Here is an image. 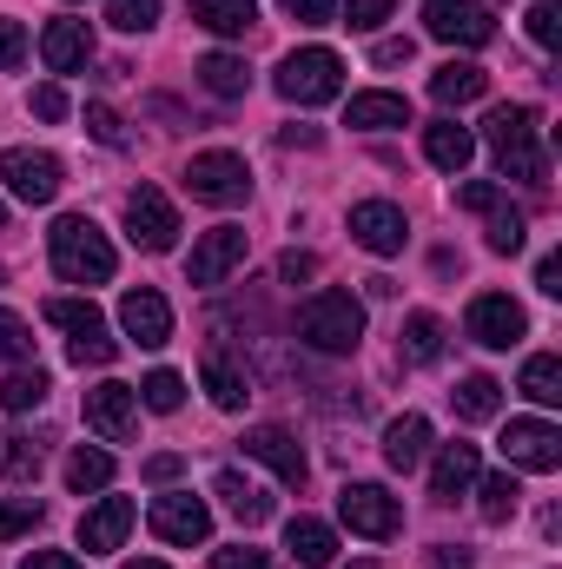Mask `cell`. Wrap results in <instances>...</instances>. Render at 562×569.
I'll use <instances>...</instances> for the list:
<instances>
[{
    "label": "cell",
    "mask_w": 562,
    "mask_h": 569,
    "mask_svg": "<svg viewBox=\"0 0 562 569\" xmlns=\"http://www.w3.org/2000/svg\"><path fill=\"white\" fill-rule=\"evenodd\" d=\"M20 569H87V563H73L67 550H33V557H27Z\"/></svg>",
    "instance_id": "56"
},
{
    "label": "cell",
    "mask_w": 562,
    "mask_h": 569,
    "mask_svg": "<svg viewBox=\"0 0 562 569\" xmlns=\"http://www.w3.org/2000/svg\"><path fill=\"white\" fill-rule=\"evenodd\" d=\"M87 425L100 430L107 443H133V430H140V398H133V385H93L87 391Z\"/></svg>",
    "instance_id": "15"
},
{
    "label": "cell",
    "mask_w": 562,
    "mask_h": 569,
    "mask_svg": "<svg viewBox=\"0 0 562 569\" xmlns=\"http://www.w3.org/2000/svg\"><path fill=\"white\" fill-rule=\"evenodd\" d=\"M120 325H127V338H133V345L159 351V345L172 338V305H165L152 284H133V291L120 298Z\"/></svg>",
    "instance_id": "18"
},
{
    "label": "cell",
    "mask_w": 562,
    "mask_h": 569,
    "mask_svg": "<svg viewBox=\"0 0 562 569\" xmlns=\"http://www.w3.org/2000/svg\"><path fill=\"white\" fill-rule=\"evenodd\" d=\"M351 239H358L364 252L391 259V252H404L411 226H404V212H398L391 199H364V206H351Z\"/></svg>",
    "instance_id": "16"
},
{
    "label": "cell",
    "mask_w": 562,
    "mask_h": 569,
    "mask_svg": "<svg viewBox=\"0 0 562 569\" xmlns=\"http://www.w3.org/2000/svg\"><path fill=\"white\" fill-rule=\"evenodd\" d=\"M192 20L205 27V33H252V20H259V0H192Z\"/></svg>",
    "instance_id": "30"
},
{
    "label": "cell",
    "mask_w": 562,
    "mask_h": 569,
    "mask_svg": "<svg viewBox=\"0 0 562 569\" xmlns=\"http://www.w3.org/2000/svg\"><path fill=\"white\" fill-rule=\"evenodd\" d=\"M483 140H490V152H496L503 179L543 186L550 159H543V140H536V113H530V107H496V113L483 120Z\"/></svg>",
    "instance_id": "3"
},
{
    "label": "cell",
    "mask_w": 562,
    "mask_h": 569,
    "mask_svg": "<svg viewBox=\"0 0 562 569\" xmlns=\"http://www.w3.org/2000/svg\"><path fill=\"white\" fill-rule=\"evenodd\" d=\"M185 192L192 199H205V206H245L252 199V166L239 159V152H192V166H185Z\"/></svg>",
    "instance_id": "6"
},
{
    "label": "cell",
    "mask_w": 562,
    "mask_h": 569,
    "mask_svg": "<svg viewBox=\"0 0 562 569\" xmlns=\"http://www.w3.org/2000/svg\"><path fill=\"white\" fill-rule=\"evenodd\" d=\"M199 378H205V391H212V405H219V411H239V405L252 398L245 371H239L225 351H205V358H199Z\"/></svg>",
    "instance_id": "27"
},
{
    "label": "cell",
    "mask_w": 562,
    "mask_h": 569,
    "mask_svg": "<svg viewBox=\"0 0 562 569\" xmlns=\"http://www.w3.org/2000/svg\"><path fill=\"white\" fill-rule=\"evenodd\" d=\"M476 497H483V503H476V510H483V523H510V517H516V503H523V483L503 470V477H483V483H476Z\"/></svg>",
    "instance_id": "37"
},
{
    "label": "cell",
    "mask_w": 562,
    "mask_h": 569,
    "mask_svg": "<svg viewBox=\"0 0 562 569\" xmlns=\"http://www.w3.org/2000/svg\"><path fill=\"white\" fill-rule=\"evenodd\" d=\"M212 569H272V557L252 543H232V550H212Z\"/></svg>",
    "instance_id": "49"
},
{
    "label": "cell",
    "mask_w": 562,
    "mask_h": 569,
    "mask_svg": "<svg viewBox=\"0 0 562 569\" xmlns=\"http://www.w3.org/2000/svg\"><path fill=\"white\" fill-rule=\"evenodd\" d=\"M463 331H470L476 345H490V351H510V345H523L530 318H523L516 298H503V291H476L470 311H463Z\"/></svg>",
    "instance_id": "10"
},
{
    "label": "cell",
    "mask_w": 562,
    "mask_h": 569,
    "mask_svg": "<svg viewBox=\"0 0 562 569\" xmlns=\"http://www.w3.org/2000/svg\"><path fill=\"white\" fill-rule=\"evenodd\" d=\"M523 27H530V40H536L543 53H556V47H562V7H556V0H536V7L523 13Z\"/></svg>",
    "instance_id": "41"
},
{
    "label": "cell",
    "mask_w": 562,
    "mask_h": 569,
    "mask_svg": "<svg viewBox=\"0 0 562 569\" xmlns=\"http://www.w3.org/2000/svg\"><path fill=\"white\" fill-rule=\"evenodd\" d=\"M87 133H93L100 146H127V127H120L113 107H87Z\"/></svg>",
    "instance_id": "46"
},
{
    "label": "cell",
    "mask_w": 562,
    "mask_h": 569,
    "mask_svg": "<svg viewBox=\"0 0 562 569\" xmlns=\"http://www.w3.org/2000/svg\"><path fill=\"white\" fill-rule=\"evenodd\" d=\"M0 477L7 483H33L40 477V443L27 430H0Z\"/></svg>",
    "instance_id": "34"
},
{
    "label": "cell",
    "mask_w": 562,
    "mask_h": 569,
    "mask_svg": "<svg viewBox=\"0 0 562 569\" xmlns=\"http://www.w3.org/2000/svg\"><path fill=\"white\" fill-rule=\"evenodd\" d=\"M450 405H456V418H463V425H483V418H496V411H503V385H496L490 371H470V378L450 391Z\"/></svg>",
    "instance_id": "29"
},
{
    "label": "cell",
    "mask_w": 562,
    "mask_h": 569,
    "mask_svg": "<svg viewBox=\"0 0 562 569\" xmlns=\"http://www.w3.org/2000/svg\"><path fill=\"white\" fill-rule=\"evenodd\" d=\"M351 569H378V563H351Z\"/></svg>",
    "instance_id": "58"
},
{
    "label": "cell",
    "mask_w": 562,
    "mask_h": 569,
    "mask_svg": "<svg viewBox=\"0 0 562 569\" xmlns=\"http://www.w3.org/2000/svg\"><path fill=\"white\" fill-rule=\"evenodd\" d=\"M47 510L33 503V497H0V543H13V537H27L33 523H40Z\"/></svg>",
    "instance_id": "42"
},
{
    "label": "cell",
    "mask_w": 562,
    "mask_h": 569,
    "mask_svg": "<svg viewBox=\"0 0 562 569\" xmlns=\"http://www.w3.org/2000/svg\"><path fill=\"white\" fill-rule=\"evenodd\" d=\"M107 483H113V457L80 443V450L67 457V490H73V497H87V490H107Z\"/></svg>",
    "instance_id": "36"
},
{
    "label": "cell",
    "mask_w": 562,
    "mask_h": 569,
    "mask_svg": "<svg viewBox=\"0 0 562 569\" xmlns=\"http://www.w3.org/2000/svg\"><path fill=\"white\" fill-rule=\"evenodd\" d=\"M279 7L298 27H331V13H338V0H279Z\"/></svg>",
    "instance_id": "48"
},
{
    "label": "cell",
    "mask_w": 562,
    "mask_h": 569,
    "mask_svg": "<svg viewBox=\"0 0 562 569\" xmlns=\"http://www.w3.org/2000/svg\"><path fill=\"white\" fill-rule=\"evenodd\" d=\"M456 206H463V212H496V206H503V186L470 179V186H456Z\"/></svg>",
    "instance_id": "45"
},
{
    "label": "cell",
    "mask_w": 562,
    "mask_h": 569,
    "mask_svg": "<svg viewBox=\"0 0 562 569\" xmlns=\"http://www.w3.org/2000/svg\"><path fill=\"white\" fill-rule=\"evenodd\" d=\"M476 470H483V457H476V443H443L436 450V470H430V497H443V503H456L470 483H476Z\"/></svg>",
    "instance_id": "21"
},
{
    "label": "cell",
    "mask_w": 562,
    "mask_h": 569,
    "mask_svg": "<svg viewBox=\"0 0 562 569\" xmlns=\"http://www.w3.org/2000/svg\"><path fill=\"white\" fill-rule=\"evenodd\" d=\"M344 127H364V133L411 127V100H404V93H351V107H344Z\"/></svg>",
    "instance_id": "26"
},
{
    "label": "cell",
    "mask_w": 562,
    "mask_h": 569,
    "mask_svg": "<svg viewBox=\"0 0 562 569\" xmlns=\"http://www.w3.org/2000/svg\"><path fill=\"white\" fill-rule=\"evenodd\" d=\"M152 537H159V543L192 550V543H205V537H212V510H205L192 490H165V497H152Z\"/></svg>",
    "instance_id": "13"
},
{
    "label": "cell",
    "mask_w": 562,
    "mask_h": 569,
    "mask_svg": "<svg viewBox=\"0 0 562 569\" xmlns=\"http://www.w3.org/2000/svg\"><path fill=\"white\" fill-rule=\"evenodd\" d=\"M245 252H252V232H245V226H212V232H199V246H192V259H185V279L192 284H225L245 266Z\"/></svg>",
    "instance_id": "8"
},
{
    "label": "cell",
    "mask_w": 562,
    "mask_h": 569,
    "mask_svg": "<svg viewBox=\"0 0 562 569\" xmlns=\"http://www.w3.org/2000/svg\"><path fill=\"white\" fill-rule=\"evenodd\" d=\"M199 80H205V93H219V100H245L252 67H245L239 53H205V60H199Z\"/></svg>",
    "instance_id": "31"
},
{
    "label": "cell",
    "mask_w": 562,
    "mask_h": 569,
    "mask_svg": "<svg viewBox=\"0 0 562 569\" xmlns=\"http://www.w3.org/2000/svg\"><path fill=\"white\" fill-rule=\"evenodd\" d=\"M47 252H53V272L67 284H107L113 279V266H120V252H113V239L87 219V212H67V219H53V232H47Z\"/></svg>",
    "instance_id": "1"
},
{
    "label": "cell",
    "mask_w": 562,
    "mask_h": 569,
    "mask_svg": "<svg viewBox=\"0 0 562 569\" xmlns=\"http://www.w3.org/2000/svg\"><path fill=\"white\" fill-rule=\"evenodd\" d=\"M33 113H40V120H67V87H60V80L33 87Z\"/></svg>",
    "instance_id": "50"
},
{
    "label": "cell",
    "mask_w": 562,
    "mask_h": 569,
    "mask_svg": "<svg viewBox=\"0 0 562 569\" xmlns=\"http://www.w3.org/2000/svg\"><path fill=\"white\" fill-rule=\"evenodd\" d=\"M27 60V27L20 20H0V73H13Z\"/></svg>",
    "instance_id": "47"
},
{
    "label": "cell",
    "mask_w": 562,
    "mask_h": 569,
    "mask_svg": "<svg viewBox=\"0 0 562 569\" xmlns=\"http://www.w3.org/2000/svg\"><path fill=\"white\" fill-rule=\"evenodd\" d=\"M523 239H530V219H523L516 206H496V212H490V252L510 259V252H523Z\"/></svg>",
    "instance_id": "38"
},
{
    "label": "cell",
    "mask_w": 562,
    "mask_h": 569,
    "mask_svg": "<svg viewBox=\"0 0 562 569\" xmlns=\"http://www.w3.org/2000/svg\"><path fill=\"white\" fill-rule=\"evenodd\" d=\"M411 53H418L411 40H378V53H371V60H378V67H404Z\"/></svg>",
    "instance_id": "54"
},
{
    "label": "cell",
    "mask_w": 562,
    "mask_h": 569,
    "mask_svg": "<svg viewBox=\"0 0 562 569\" xmlns=\"http://www.w3.org/2000/svg\"><path fill=\"white\" fill-rule=\"evenodd\" d=\"M212 497H219V503H225V510H232V517H239L245 530H259V523L272 517V497H265V490H259V483H252L245 470H232V463H225V470L212 477Z\"/></svg>",
    "instance_id": "22"
},
{
    "label": "cell",
    "mask_w": 562,
    "mask_h": 569,
    "mask_svg": "<svg viewBox=\"0 0 562 569\" xmlns=\"http://www.w3.org/2000/svg\"><path fill=\"white\" fill-rule=\"evenodd\" d=\"M239 443H245V457H259V463H265L279 483H291V490H298V483H304V470H311V463H304V450H298V437H291L284 425H252Z\"/></svg>",
    "instance_id": "17"
},
{
    "label": "cell",
    "mask_w": 562,
    "mask_h": 569,
    "mask_svg": "<svg viewBox=\"0 0 562 569\" xmlns=\"http://www.w3.org/2000/svg\"><path fill=\"white\" fill-rule=\"evenodd\" d=\"M0 226H7V206H0Z\"/></svg>",
    "instance_id": "59"
},
{
    "label": "cell",
    "mask_w": 562,
    "mask_h": 569,
    "mask_svg": "<svg viewBox=\"0 0 562 569\" xmlns=\"http://www.w3.org/2000/svg\"><path fill=\"white\" fill-rule=\"evenodd\" d=\"M127 239H133L140 252H172V246H179V212H172V199H165L159 186H140V192L127 199Z\"/></svg>",
    "instance_id": "12"
},
{
    "label": "cell",
    "mask_w": 562,
    "mask_h": 569,
    "mask_svg": "<svg viewBox=\"0 0 562 569\" xmlns=\"http://www.w3.org/2000/svg\"><path fill=\"white\" fill-rule=\"evenodd\" d=\"M47 391H53V378H47L40 365H33V371L20 365L13 378H0V411H13V418H20V411H40V405H47Z\"/></svg>",
    "instance_id": "32"
},
{
    "label": "cell",
    "mask_w": 562,
    "mask_h": 569,
    "mask_svg": "<svg viewBox=\"0 0 562 569\" xmlns=\"http://www.w3.org/2000/svg\"><path fill=\"white\" fill-rule=\"evenodd\" d=\"M0 179H7V192L27 199V206H53V199H60V159H53V152L7 146V152H0Z\"/></svg>",
    "instance_id": "9"
},
{
    "label": "cell",
    "mask_w": 562,
    "mask_h": 569,
    "mask_svg": "<svg viewBox=\"0 0 562 569\" xmlns=\"http://www.w3.org/2000/svg\"><path fill=\"white\" fill-rule=\"evenodd\" d=\"M279 93L291 107H324V100H338V93H344V60H338L331 47H298V53H284Z\"/></svg>",
    "instance_id": "5"
},
{
    "label": "cell",
    "mask_w": 562,
    "mask_h": 569,
    "mask_svg": "<svg viewBox=\"0 0 562 569\" xmlns=\"http://www.w3.org/2000/svg\"><path fill=\"white\" fill-rule=\"evenodd\" d=\"M516 391H523V398H536V405H562V358H556V351H536V358L523 365Z\"/></svg>",
    "instance_id": "35"
},
{
    "label": "cell",
    "mask_w": 562,
    "mask_h": 569,
    "mask_svg": "<svg viewBox=\"0 0 562 569\" xmlns=\"http://www.w3.org/2000/svg\"><path fill=\"white\" fill-rule=\"evenodd\" d=\"M338 517L351 523V537H371V543H391V537L404 530V503H398L384 483H344Z\"/></svg>",
    "instance_id": "7"
},
{
    "label": "cell",
    "mask_w": 562,
    "mask_h": 569,
    "mask_svg": "<svg viewBox=\"0 0 562 569\" xmlns=\"http://www.w3.org/2000/svg\"><path fill=\"white\" fill-rule=\"evenodd\" d=\"M0 279H7V272H0Z\"/></svg>",
    "instance_id": "60"
},
{
    "label": "cell",
    "mask_w": 562,
    "mask_h": 569,
    "mask_svg": "<svg viewBox=\"0 0 562 569\" xmlns=\"http://www.w3.org/2000/svg\"><path fill=\"white\" fill-rule=\"evenodd\" d=\"M398 351H404L411 365H436V358H443V318H436V311H411Z\"/></svg>",
    "instance_id": "33"
},
{
    "label": "cell",
    "mask_w": 562,
    "mask_h": 569,
    "mask_svg": "<svg viewBox=\"0 0 562 569\" xmlns=\"http://www.w3.org/2000/svg\"><path fill=\"white\" fill-rule=\"evenodd\" d=\"M284 550H291V563H304V569H331L338 563V530L318 523V517H291L284 523Z\"/></svg>",
    "instance_id": "23"
},
{
    "label": "cell",
    "mask_w": 562,
    "mask_h": 569,
    "mask_svg": "<svg viewBox=\"0 0 562 569\" xmlns=\"http://www.w3.org/2000/svg\"><path fill=\"white\" fill-rule=\"evenodd\" d=\"M490 93V73L476 67V60H443L436 73H430V100L436 107H470V100H483Z\"/></svg>",
    "instance_id": "24"
},
{
    "label": "cell",
    "mask_w": 562,
    "mask_h": 569,
    "mask_svg": "<svg viewBox=\"0 0 562 569\" xmlns=\"http://www.w3.org/2000/svg\"><path fill=\"white\" fill-rule=\"evenodd\" d=\"M172 477H179V457H172V450L145 457V483H172Z\"/></svg>",
    "instance_id": "55"
},
{
    "label": "cell",
    "mask_w": 562,
    "mask_h": 569,
    "mask_svg": "<svg viewBox=\"0 0 562 569\" xmlns=\"http://www.w3.org/2000/svg\"><path fill=\"white\" fill-rule=\"evenodd\" d=\"M107 20L120 33H152L159 27V0H107Z\"/></svg>",
    "instance_id": "40"
},
{
    "label": "cell",
    "mask_w": 562,
    "mask_h": 569,
    "mask_svg": "<svg viewBox=\"0 0 562 569\" xmlns=\"http://www.w3.org/2000/svg\"><path fill=\"white\" fill-rule=\"evenodd\" d=\"M391 7H398V0H344V27L371 33V27H384V20H391Z\"/></svg>",
    "instance_id": "44"
},
{
    "label": "cell",
    "mask_w": 562,
    "mask_h": 569,
    "mask_svg": "<svg viewBox=\"0 0 562 569\" xmlns=\"http://www.w3.org/2000/svg\"><path fill=\"white\" fill-rule=\"evenodd\" d=\"M536 291L562 298V259H556V252H543V259H536Z\"/></svg>",
    "instance_id": "53"
},
{
    "label": "cell",
    "mask_w": 562,
    "mask_h": 569,
    "mask_svg": "<svg viewBox=\"0 0 562 569\" xmlns=\"http://www.w3.org/2000/svg\"><path fill=\"white\" fill-rule=\"evenodd\" d=\"M423 457H430V418H398V425L384 430V463L391 470H418Z\"/></svg>",
    "instance_id": "28"
},
{
    "label": "cell",
    "mask_w": 562,
    "mask_h": 569,
    "mask_svg": "<svg viewBox=\"0 0 562 569\" xmlns=\"http://www.w3.org/2000/svg\"><path fill=\"white\" fill-rule=\"evenodd\" d=\"M120 569H165V563H152V557H140V563H120Z\"/></svg>",
    "instance_id": "57"
},
{
    "label": "cell",
    "mask_w": 562,
    "mask_h": 569,
    "mask_svg": "<svg viewBox=\"0 0 562 569\" xmlns=\"http://www.w3.org/2000/svg\"><path fill=\"white\" fill-rule=\"evenodd\" d=\"M423 159H430L436 172H463V166L476 159V133L456 127V120H430V127H423Z\"/></svg>",
    "instance_id": "25"
},
{
    "label": "cell",
    "mask_w": 562,
    "mask_h": 569,
    "mask_svg": "<svg viewBox=\"0 0 562 569\" xmlns=\"http://www.w3.org/2000/svg\"><path fill=\"white\" fill-rule=\"evenodd\" d=\"M133 517H140L133 497H100V503L80 517V550H120L127 530H133Z\"/></svg>",
    "instance_id": "19"
},
{
    "label": "cell",
    "mask_w": 562,
    "mask_h": 569,
    "mask_svg": "<svg viewBox=\"0 0 562 569\" xmlns=\"http://www.w3.org/2000/svg\"><path fill=\"white\" fill-rule=\"evenodd\" d=\"M133 398H140L145 411H179V398H185V378H179V371H152Z\"/></svg>",
    "instance_id": "39"
},
{
    "label": "cell",
    "mask_w": 562,
    "mask_h": 569,
    "mask_svg": "<svg viewBox=\"0 0 562 569\" xmlns=\"http://www.w3.org/2000/svg\"><path fill=\"white\" fill-rule=\"evenodd\" d=\"M503 457H510L516 470L550 477V470H562V430L543 425V418H510V425H503Z\"/></svg>",
    "instance_id": "14"
},
{
    "label": "cell",
    "mask_w": 562,
    "mask_h": 569,
    "mask_svg": "<svg viewBox=\"0 0 562 569\" xmlns=\"http://www.w3.org/2000/svg\"><path fill=\"white\" fill-rule=\"evenodd\" d=\"M47 325H60L67 331V358L87 371H100V365H113L120 358V338L107 331V318H100V305L93 298H47Z\"/></svg>",
    "instance_id": "4"
},
{
    "label": "cell",
    "mask_w": 562,
    "mask_h": 569,
    "mask_svg": "<svg viewBox=\"0 0 562 569\" xmlns=\"http://www.w3.org/2000/svg\"><path fill=\"white\" fill-rule=\"evenodd\" d=\"M423 27L443 47H490L496 40V20L476 0H423Z\"/></svg>",
    "instance_id": "11"
},
{
    "label": "cell",
    "mask_w": 562,
    "mask_h": 569,
    "mask_svg": "<svg viewBox=\"0 0 562 569\" xmlns=\"http://www.w3.org/2000/svg\"><path fill=\"white\" fill-rule=\"evenodd\" d=\"M298 338H304L311 351H324V358H344V351H358V338H364V305H358L351 291L324 284V291H311V298L298 305Z\"/></svg>",
    "instance_id": "2"
},
{
    "label": "cell",
    "mask_w": 562,
    "mask_h": 569,
    "mask_svg": "<svg viewBox=\"0 0 562 569\" xmlns=\"http://www.w3.org/2000/svg\"><path fill=\"white\" fill-rule=\"evenodd\" d=\"M279 279H284V284L318 279V259H311V252H284V259H279Z\"/></svg>",
    "instance_id": "51"
},
{
    "label": "cell",
    "mask_w": 562,
    "mask_h": 569,
    "mask_svg": "<svg viewBox=\"0 0 562 569\" xmlns=\"http://www.w3.org/2000/svg\"><path fill=\"white\" fill-rule=\"evenodd\" d=\"M423 563H430V569H476V557H470V550H456V543H436Z\"/></svg>",
    "instance_id": "52"
},
{
    "label": "cell",
    "mask_w": 562,
    "mask_h": 569,
    "mask_svg": "<svg viewBox=\"0 0 562 569\" xmlns=\"http://www.w3.org/2000/svg\"><path fill=\"white\" fill-rule=\"evenodd\" d=\"M40 60H47V73H80V67L93 60V33H87V20H47V33H40Z\"/></svg>",
    "instance_id": "20"
},
{
    "label": "cell",
    "mask_w": 562,
    "mask_h": 569,
    "mask_svg": "<svg viewBox=\"0 0 562 569\" xmlns=\"http://www.w3.org/2000/svg\"><path fill=\"white\" fill-rule=\"evenodd\" d=\"M20 358H33V331L20 311H0V365H20Z\"/></svg>",
    "instance_id": "43"
}]
</instances>
